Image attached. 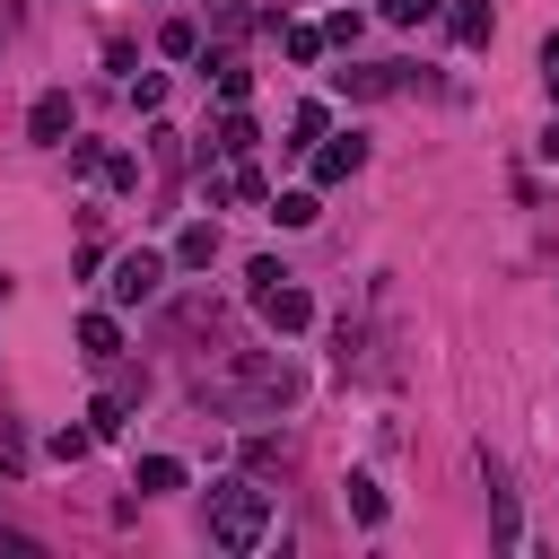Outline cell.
I'll return each mask as SVG.
<instances>
[{"label":"cell","instance_id":"1","mask_svg":"<svg viewBox=\"0 0 559 559\" xmlns=\"http://www.w3.org/2000/svg\"><path fill=\"white\" fill-rule=\"evenodd\" d=\"M201 402H218V411H288L297 402V367L280 349H236L218 384L201 376Z\"/></svg>","mask_w":559,"mask_h":559},{"label":"cell","instance_id":"2","mask_svg":"<svg viewBox=\"0 0 559 559\" xmlns=\"http://www.w3.org/2000/svg\"><path fill=\"white\" fill-rule=\"evenodd\" d=\"M271 533V498L253 480H210V542L218 550H253Z\"/></svg>","mask_w":559,"mask_h":559},{"label":"cell","instance_id":"3","mask_svg":"<svg viewBox=\"0 0 559 559\" xmlns=\"http://www.w3.org/2000/svg\"><path fill=\"white\" fill-rule=\"evenodd\" d=\"M166 271H175L166 253H148V245H131V253L114 262V280H105V297H114V306H148V297L166 288Z\"/></svg>","mask_w":559,"mask_h":559},{"label":"cell","instance_id":"4","mask_svg":"<svg viewBox=\"0 0 559 559\" xmlns=\"http://www.w3.org/2000/svg\"><path fill=\"white\" fill-rule=\"evenodd\" d=\"M253 306H262V323H271V332H306V323H314V297H306L297 280H271Z\"/></svg>","mask_w":559,"mask_h":559},{"label":"cell","instance_id":"5","mask_svg":"<svg viewBox=\"0 0 559 559\" xmlns=\"http://www.w3.org/2000/svg\"><path fill=\"white\" fill-rule=\"evenodd\" d=\"M367 166V140L358 131H341V140H314V183H349Z\"/></svg>","mask_w":559,"mask_h":559},{"label":"cell","instance_id":"6","mask_svg":"<svg viewBox=\"0 0 559 559\" xmlns=\"http://www.w3.org/2000/svg\"><path fill=\"white\" fill-rule=\"evenodd\" d=\"M402 87V61H358V70H341V96H358V105H376V96H393Z\"/></svg>","mask_w":559,"mask_h":559},{"label":"cell","instance_id":"7","mask_svg":"<svg viewBox=\"0 0 559 559\" xmlns=\"http://www.w3.org/2000/svg\"><path fill=\"white\" fill-rule=\"evenodd\" d=\"M26 140H44V148H61V140H70V96H61V87H44V96H35Z\"/></svg>","mask_w":559,"mask_h":559},{"label":"cell","instance_id":"8","mask_svg":"<svg viewBox=\"0 0 559 559\" xmlns=\"http://www.w3.org/2000/svg\"><path fill=\"white\" fill-rule=\"evenodd\" d=\"M166 262H175V271H210V262H218V218H192V227L175 236Z\"/></svg>","mask_w":559,"mask_h":559},{"label":"cell","instance_id":"9","mask_svg":"<svg viewBox=\"0 0 559 559\" xmlns=\"http://www.w3.org/2000/svg\"><path fill=\"white\" fill-rule=\"evenodd\" d=\"M114 349H122V323H114V314H79V358L114 367Z\"/></svg>","mask_w":559,"mask_h":559},{"label":"cell","instance_id":"10","mask_svg":"<svg viewBox=\"0 0 559 559\" xmlns=\"http://www.w3.org/2000/svg\"><path fill=\"white\" fill-rule=\"evenodd\" d=\"M131 489H140V498H166V489H183V463H175V454H140Z\"/></svg>","mask_w":559,"mask_h":559},{"label":"cell","instance_id":"11","mask_svg":"<svg viewBox=\"0 0 559 559\" xmlns=\"http://www.w3.org/2000/svg\"><path fill=\"white\" fill-rule=\"evenodd\" d=\"M489 35H498L489 0H454V44H489Z\"/></svg>","mask_w":559,"mask_h":559},{"label":"cell","instance_id":"12","mask_svg":"<svg viewBox=\"0 0 559 559\" xmlns=\"http://www.w3.org/2000/svg\"><path fill=\"white\" fill-rule=\"evenodd\" d=\"M341 489H349V515H358V524H367V533H376V524H384V489H376V480H367V472H349V480H341Z\"/></svg>","mask_w":559,"mask_h":559},{"label":"cell","instance_id":"13","mask_svg":"<svg viewBox=\"0 0 559 559\" xmlns=\"http://www.w3.org/2000/svg\"><path fill=\"white\" fill-rule=\"evenodd\" d=\"M157 52H166V61H192V52H201V26H192V17H166V26H157Z\"/></svg>","mask_w":559,"mask_h":559},{"label":"cell","instance_id":"14","mask_svg":"<svg viewBox=\"0 0 559 559\" xmlns=\"http://www.w3.org/2000/svg\"><path fill=\"white\" fill-rule=\"evenodd\" d=\"M271 218H280V227H314V218H323V201H314V192H280V201H271Z\"/></svg>","mask_w":559,"mask_h":559},{"label":"cell","instance_id":"15","mask_svg":"<svg viewBox=\"0 0 559 559\" xmlns=\"http://www.w3.org/2000/svg\"><path fill=\"white\" fill-rule=\"evenodd\" d=\"M87 437H96V445L122 437V393H96V402H87Z\"/></svg>","mask_w":559,"mask_h":559},{"label":"cell","instance_id":"16","mask_svg":"<svg viewBox=\"0 0 559 559\" xmlns=\"http://www.w3.org/2000/svg\"><path fill=\"white\" fill-rule=\"evenodd\" d=\"M323 131H332V114H323V105H297V122H288V148H314Z\"/></svg>","mask_w":559,"mask_h":559},{"label":"cell","instance_id":"17","mask_svg":"<svg viewBox=\"0 0 559 559\" xmlns=\"http://www.w3.org/2000/svg\"><path fill=\"white\" fill-rule=\"evenodd\" d=\"M210 148H218V157H245V148H253V122H245V114H227V122H218V140H210ZM210 148H201V157H210Z\"/></svg>","mask_w":559,"mask_h":559},{"label":"cell","instance_id":"18","mask_svg":"<svg viewBox=\"0 0 559 559\" xmlns=\"http://www.w3.org/2000/svg\"><path fill=\"white\" fill-rule=\"evenodd\" d=\"M210 70H218V96H227V105L253 96V70H245V61H210Z\"/></svg>","mask_w":559,"mask_h":559},{"label":"cell","instance_id":"19","mask_svg":"<svg viewBox=\"0 0 559 559\" xmlns=\"http://www.w3.org/2000/svg\"><path fill=\"white\" fill-rule=\"evenodd\" d=\"M280 44H288V61H323V26H288Z\"/></svg>","mask_w":559,"mask_h":559},{"label":"cell","instance_id":"20","mask_svg":"<svg viewBox=\"0 0 559 559\" xmlns=\"http://www.w3.org/2000/svg\"><path fill=\"white\" fill-rule=\"evenodd\" d=\"M227 201H271V192H262V166H245V157H236V175H227Z\"/></svg>","mask_w":559,"mask_h":559},{"label":"cell","instance_id":"21","mask_svg":"<svg viewBox=\"0 0 559 559\" xmlns=\"http://www.w3.org/2000/svg\"><path fill=\"white\" fill-rule=\"evenodd\" d=\"M437 0H384V26H428Z\"/></svg>","mask_w":559,"mask_h":559},{"label":"cell","instance_id":"22","mask_svg":"<svg viewBox=\"0 0 559 559\" xmlns=\"http://www.w3.org/2000/svg\"><path fill=\"white\" fill-rule=\"evenodd\" d=\"M131 105H140V114H157V105H166V79H157V70H140V79H131Z\"/></svg>","mask_w":559,"mask_h":559},{"label":"cell","instance_id":"23","mask_svg":"<svg viewBox=\"0 0 559 559\" xmlns=\"http://www.w3.org/2000/svg\"><path fill=\"white\" fill-rule=\"evenodd\" d=\"M323 44H358V9H332L323 17Z\"/></svg>","mask_w":559,"mask_h":559},{"label":"cell","instance_id":"24","mask_svg":"<svg viewBox=\"0 0 559 559\" xmlns=\"http://www.w3.org/2000/svg\"><path fill=\"white\" fill-rule=\"evenodd\" d=\"M87 445H96V437H87V428H52V454H61V463H79V454H87Z\"/></svg>","mask_w":559,"mask_h":559},{"label":"cell","instance_id":"25","mask_svg":"<svg viewBox=\"0 0 559 559\" xmlns=\"http://www.w3.org/2000/svg\"><path fill=\"white\" fill-rule=\"evenodd\" d=\"M0 472H26V437H17L9 419H0Z\"/></svg>","mask_w":559,"mask_h":559},{"label":"cell","instance_id":"26","mask_svg":"<svg viewBox=\"0 0 559 559\" xmlns=\"http://www.w3.org/2000/svg\"><path fill=\"white\" fill-rule=\"evenodd\" d=\"M542 61H550V70H559V26H550V44H542Z\"/></svg>","mask_w":559,"mask_h":559},{"label":"cell","instance_id":"27","mask_svg":"<svg viewBox=\"0 0 559 559\" xmlns=\"http://www.w3.org/2000/svg\"><path fill=\"white\" fill-rule=\"evenodd\" d=\"M542 148H550V157H559V122H550V131H542Z\"/></svg>","mask_w":559,"mask_h":559},{"label":"cell","instance_id":"28","mask_svg":"<svg viewBox=\"0 0 559 559\" xmlns=\"http://www.w3.org/2000/svg\"><path fill=\"white\" fill-rule=\"evenodd\" d=\"M550 105H559V70H550Z\"/></svg>","mask_w":559,"mask_h":559}]
</instances>
